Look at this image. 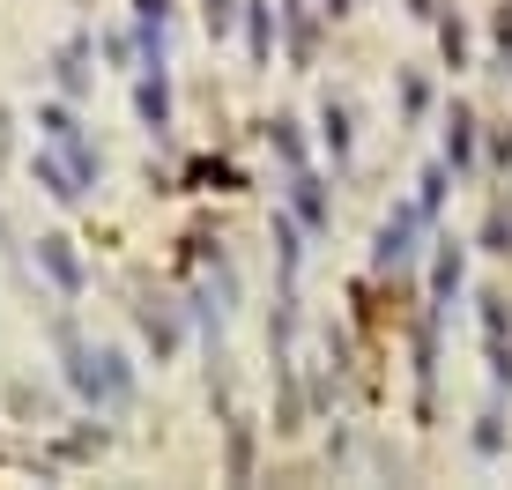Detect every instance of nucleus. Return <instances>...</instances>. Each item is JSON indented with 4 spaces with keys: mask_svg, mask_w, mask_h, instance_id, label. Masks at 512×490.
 Returning a JSON list of instances; mask_svg holds the SVG:
<instances>
[{
    "mask_svg": "<svg viewBox=\"0 0 512 490\" xmlns=\"http://www.w3.org/2000/svg\"><path fill=\"white\" fill-rule=\"evenodd\" d=\"M30 171H38V186H45V194H52V201H82V186H75V171H67V164H60V149H52V142H45L38 156H30Z\"/></svg>",
    "mask_w": 512,
    "mask_h": 490,
    "instance_id": "4",
    "label": "nucleus"
},
{
    "mask_svg": "<svg viewBox=\"0 0 512 490\" xmlns=\"http://www.w3.org/2000/svg\"><path fill=\"white\" fill-rule=\"evenodd\" d=\"M468 142H475V134H468V112H453V127H446V156H453V164H468Z\"/></svg>",
    "mask_w": 512,
    "mask_h": 490,
    "instance_id": "9",
    "label": "nucleus"
},
{
    "mask_svg": "<svg viewBox=\"0 0 512 490\" xmlns=\"http://www.w3.org/2000/svg\"><path fill=\"white\" fill-rule=\"evenodd\" d=\"M52 335H60V357H67V387H75L82 401H97V409H119V401L134 394V372H127V357H119V349H90L67 320L52 327Z\"/></svg>",
    "mask_w": 512,
    "mask_h": 490,
    "instance_id": "1",
    "label": "nucleus"
},
{
    "mask_svg": "<svg viewBox=\"0 0 512 490\" xmlns=\"http://www.w3.org/2000/svg\"><path fill=\"white\" fill-rule=\"evenodd\" d=\"M327 8H334V15H342V8H349V0H327Z\"/></svg>",
    "mask_w": 512,
    "mask_h": 490,
    "instance_id": "13",
    "label": "nucleus"
},
{
    "mask_svg": "<svg viewBox=\"0 0 512 490\" xmlns=\"http://www.w3.org/2000/svg\"><path fill=\"white\" fill-rule=\"evenodd\" d=\"M60 164L75 171V186H82V194H90V186H97V171H104V156H97V149H90V142H82V134H75V142H60Z\"/></svg>",
    "mask_w": 512,
    "mask_h": 490,
    "instance_id": "6",
    "label": "nucleus"
},
{
    "mask_svg": "<svg viewBox=\"0 0 512 490\" xmlns=\"http://www.w3.org/2000/svg\"><path fill=\"white\" fill-rule=\"evenodd\" d=\"M327 142H334V156L349 149V112H342V104H327Z\"/></svg>",
    "mask_w": 512,
    "mask_h": 490,
    "instance_id": "10",
    "label": "nucleus"
},
{
    "mask_svg": "<svg viewBox=\"0 0 512 490\" xmlns=\"http://www.w3.org/2000/svg\"><path fill=\"white\" fill-rule=\"evenodd\" d=\"M141 335H149L156 357H164V349L179 342V320H171V305H141Z\"/></svg>",
    "mask_w": 512,
    "mask_h": 490,
    "instance_id": "8",
    "label": "nucleus"
},
{
    "mask_svg": "<svg viewBox=\"0 0 512 490\" xmlns=\"http://www.w3.org/2000/svg\"><path fill=\"white\" fill-rule=\"evenodd\" d=\"M231 23V0H208V30H223Z\"/></svg>",
    "mask_w": 512,
    "mask_h": 490,
    "instance_id": "11",
    "label": "nucleus"
},
{
    "mask_svg": "<svg viewBox=\"0 0 512 490\" xmlns=\"http://www.w3.org/2000/svg\"><path fill=\"white\" fill-rule=\"evenodd\" d=\"M38 268H45V283L60 290V297H82V283H90V268H82L75 238H38Z\"/></svg>",
    "mask_w": 512,
    "mask_h": 490,
    "instance_id": "2",
    "label": "nucleus"
},
{
    "mask_svg": "<svg viewBox=\"0 0 512 490\" xmlns=\"http://www.w3.org/2000/svg\"><path fill=\"white\" fill-rule=\"evenodd\" d=\"M38 134H45V142H52V149H60V142H75V134H82V119H75V104H38Z\"/></svg>",
    "mask_w": 512,
    "mask_h": 490,
    "instance_id": "7",
    "label": "nucleus"
},
{
    "mask_svg": "<svg viewBox=\"0 0 512 490\" xmlns=\"http://www.w3.org/2000/svg\"><path fill=\"white\" fill-rule=\"evenodd\" d=\"M134 112L149 134L171 127V82H164V60H141V82H134Z\"/></svg>",
    "mask_w": 512,
    "mask_h": 490,
    "instance_id": "3",
    "label": "nucleus"
},
{
    "mask_svg": "<svg viewBox=\"0 0 512 490\" xmlns=\"http://www.w3.org/2000/svg\"><path fill=\"white\" fill-rule=\"evenodd\" d=\"M52 75H60V90H67V97L90 90V38H67V45H60V67H52Z\"/></svg>",
    "mask_w": 512,
    "mask_h": 490,
    "instance_id": "5",
    "label": "nucleus"
},
{
    "mask_svg": "<svg viewBox=\"0 0 512 490\" xmlns=\"http://www.w3.org/2000/svg\"><path fill=\"white\" fill-rule=\"evenodd\" d=\"M0 156H8V112H0Z\"/></svg>",
    "mask_w": 512,
    "mask_h": 490,
    "instance_id": "12",
    "label": "nucleus"
}]
</instances>
